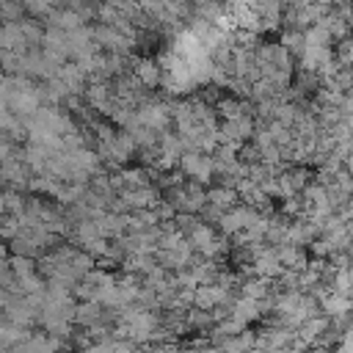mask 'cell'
Segmentation results:
<instances>
[{
    "label": "cell",
    "instance_id": "cell-1",
    "mask_svg": "<svg viewBox=\"0 0 353 353\" xmlns=\"http://www.w3.org/2000/svg\"><path fill=\"white\" fill-rule=\"evenodd\" d=\"M179 165H182V174L193 176L196 185L201 182H210V176H215V168H212V154H204V152H193L188 149L182 157H179Z\"/></svg>",
    "mask_w": 353,
    "mask_h": 353
},
{
    "label": "cell",
    "instance_id": "cell-2",
    "mask_svg": "<svg viewBox=\"0 0 353 353\" xmlns=\"http://www.w3.org/2000/svg\"><path fill=\"white\" fill-rule=\"evenodd\" d=\"M132 72H135V80L146 88H157L160 85V66L154 58H138L132 63Z\"/></svg>",
    "mask_w": 353,
    "mask_h": 353
},
{
    "label": "cell",
    "instance_id": "cell-3",
    "mask_svg": "<svg viewBox=\"0 0 353 353\" xmlns=\"http://www.w3.org/2000/svg\"><path fill=\"white\" fill-rule=\"evenodd\" d=\"M6 160H11V143L0 135V163H6Z\"/></svg>",
    "mask_w": 353,
    "mask_h": 353
},
{
    "label": "cell",
    "instance_id": "cell-4",
    "mask_svg": "<svg viewBox=\"0 0 353 353\" xmlns=\"http://www.w3.org/2000/svg\"><path fill=\"white\" fill-rule=\"evenodd\" d=\"M6 210V199H3V193H0V212Z\"/></svg>",
    "mask_w": 353,
    "mask_h": 353
}]
</instances>
